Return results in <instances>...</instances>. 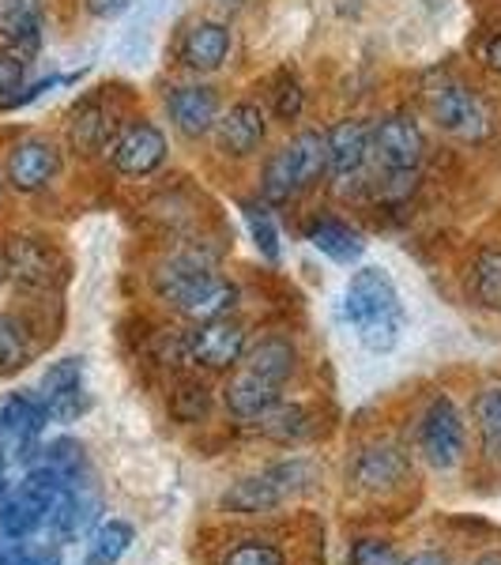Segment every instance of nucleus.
<instances>
[{
    "label": "nucleus",
    "mask_w": 501,
    "mask_h": 565,
    "mask_svg": "<svg viewBox=\"0 0 501 565\" xmlns=\"http://www.w3.org/2000/svg\"><path fill=\"white\" fill-rule=\"evenodd\" d=\"M0 460H4V457H0Z\"/></svg>",
    "instance_id": "nucleus-44"
},
{
    "label": "nucleus",
    "mask_w": 501,
    "mask_h": 565,
    "mask_svg": "<svg viewBox=\"0 0 501 565\" xmlns=\"http://www.w3.org/2000/svg\"><path fill=\"white\" fill-rule=\"evenodd\" d=\"M109 129H114V114L106 109L103 95H87L84 103L68 114V140L76 151H98L109 140Z\"/></svg>",
    "instance_id": "nucleus-23"
},
{
    "label": "nucleus",
    "mask_w": 501,
    "mask_h": 565,
    "mask_svg": "<svg viewBox=\"0 0 501 565\" xmlns=\"http://www.w3.org/2000/svg\"><path fill=\"white\" fill-rule=\"evenodd\" d=\"M471 295L482 309L501 313V253L482 249L476 257V271H471Z\"/></svg>",
    "instance_id": "nucleus-32"
},
{
    "label": "nucleus",
    "mask_w": 501,
    "mask_h": 565,
    "mask_svg": "<svg viewBox=\"0 0 501 565\" xmlns=\"http://www.w3.org/2000/svg\"><path fill=\"white\" fill-rule=\"evenodd\" d=\"M0 45L12 53H34L42 45L39 0H0Z\"/></svg>",
    "instance_id": "nucleus-19"
},
{
    "label": "nucleus",
    "mask_w": 501,
    "mask_h": 565,
    "mask_svg": "<svg viewBox=\"0 0 501 565\" xmlns=\"http://www.w3.org/2000/svg\"><path fill=\"white\" fill-rule=\"evenodd\" d=\"M87 12L95 15V20H117V15H125L132 8V0H84Z\"/></svg>",
    "instance_id": "nucleus-38"
},
{
    "label": "nucleus",
    "mask_w": 501,
    "mask_h": 565,
    "mask_svg": "<svg viewBox=\"0 0 501 565\" xmlns=\"http://www.w3.org/2000/svg\"><path fill=\"white\" fill-rule=\"evenodd\" d=\"M4 490H8L4 487V460H0V494H4Z\"/></svg>",
    "instance_id": "nucleus-42"
},
{
    "label": "nucleus",
    "mask_w": 501,
    "mask_h": 565,
    "mask_svg": "<svg viewBox=\"0 0 501 565\" xmlns=\"http://www.w3.org/2000/svg\"><path fill=\"white\" fill-rule=\"evenodd\" d=\"M264 109L257 103H238L231 106L223 117L215 121V140H218V151L231 154V159H245L253 154L264 143Z\"/></svg>",
    "instance_id": "nucleus-16"
},
{
    "label": "nucleus",
    "mask_w": 501,
    "mask_h": 565,
    "mask_svg": "<svg viewBox=\"0 0 501 565\" xmlns=\"http://www.w3.org/2000/svg\"><path fill=\"white\" fill-rule=\"evenodd\" d=\"M132 543H136V527L129 521H121V516H109V521H103L90 532L84 565H117L132 551Z\"/></svg>",
    "instance_id": "nucleus-25"
},
{
    "label": "nucleus",
    "mask_w": 501,
    "mask_h": 565,
    "mask_svg": "<svg viewBox=\"0 0 501 565\" xmlns=\"http://www.w3.org/2000/svg\"><path fill=\"white\" fill-rule=\"evenodd\" d=\"M170 415H174L181 426L207 423V415H212V388L196 377H181L174 392H170Z\"/></svg>",
    "instance_id": "nucleus-29"
},
{
    "label": "nucleus",
    "mask_w": 501,
    "mask_h": 565,
    "mask_svg": "<svg viewBox=\"0 0 501 565\" xmlns=\"http://www.w3.org/2000/svg\"><path fill=\"white\" fill-rule=\"evenodd\" d=\"M154 295L193 324L231 317L234 306H238V287L218 276L207 260L193 257V253L170 257L154 271Z\"/></svg>",
    "instance_id": "nucleus-2"
},
{
    "label": "nucleus",
    "mask_w": 501,
    "mask_h": 565,
    "mask_svg": "<svg viewBox=\"0 0 501 565\" xmlns=\"http://www.w3.org/2000/svg\"><path fill=\"white\" fill-rule=\"evenodd\" d=\"M487 61H490V68H494V72H501V34H498L494 42L487 45Z\"/></svg>",
    "instance_id": "nucleus-40"
},
{
    "label": "nucleus",
    "mask_w": 501,
    "mask_h": 565,
    "mask_svg": "<svg viewBox=\"0 0 501 565\" xmlns=\"http://www.w3.org/2000/svg\"><path fill=\"white\" fill-rule=\"evenodd\" d=\"M242 218H245V226H249V238L257 245L260 257L268 264H279L284 245H279V231H276V223H271L268 207H260L257 200H242Z\"/></svg>",
    "instance_id": "nucleus-31"
},
{
    "label": "nucleus",
    "mask_w": 501,
    "mask_h": 565,
    "mask_svg": "<svg viewBox=\"0 0 501 565\" xmlns=\"http://www.w3.org/2000/svg\"><path fill=\"white\" fill-rule=\"evenodd\" d=\"M50 423L45 415V404L31 392H8L0 396V441L12 445V452L20 460H31L39 449V437Z\"/></svg>",
    "instance_id": "nucleus-9"
},
{
    "label": "nucleus",
    "mask_w": 501,
    "mask_h": 565,
    "mask_svg": "<svg viewBox=\"0 0 501 565\" xmlns=\"http://www.w3.org/2000/svg\"><path fill=\"white\" fill-rule=\"evenodd\" d=\"M284 505H287L284 490L268 479V471L231 482V487L223 490V498H218V509H223V513H234V516H264V513H276V509H284Z\"/></svg>",
    "instance_id": "nucleus-18"
},
{
    "label": "nucleus",
    "mask_w": 501,
    "mask_h": 565,
    "mask_svg": "<svg viewBox=\"0 0 501 565\" xmlns=\"http://www.w3.org/2000/svg\"><path fill=\"white\" fill-rule=\"evenodd\" d=\"M242 362L249 370H257L260 377L276 381V385H287L298 370V351L287 335H264V340H257L253 348H245Z\"/></svg>",
    "instance_id": "nucleus-24"
},
{
    "label": "nucleus",
    "mask_w": 501,
    "mask_h": 565,
    "mask_svg": "<svg viewBox=\"0 0 501 565\" xmlns=\"http://www.w3.org/2000/svg\"><path fill=\"white\" fill-rule=\"evenodd\" d=\"M290 151V162H295V174H298V185L309 189L317 185V178L328 170V143L321 132H298L295 140L287 143Z\"/></svg>",
    "instance_id": "nucleus-28"
},
{
    "label": "nucleus",
    "mask_w": 501,
    "mask_h": 565,
    "mask_svg": "<svg viewBox=\"0 0 501 565\" xmlns=\"http://www.w3.org/2000/svg\"><path fill=\"white\" fill-rule=\"evenodd\" d=\"M61 170V151L42 136H26L8 154V185L15 193H42Z\"/></svg>",
    "instance_id": "nucleus-13"
},
{
    "label": "nucleus",
    "mask_w": 501,
    "mask_h": 565,
    "mask_svg": "<svg viewBox=\"0 0 501 565\" xmlns=\"http://www.w3.org/2000/svg\"><path fill=\"white\" fill-rule=\"evenodd\" d=\"M407 554L385 535H362L348 546V565H404Z\"/></svg>",
    "instance_id": "nucleus-34"
},
{
    "label": "nucleus",
    "mask_w": 501,
    "mask_h": 565,
    "mask_svg": "<svg viewBox=\"0 0 501 565\" xmlns=\"http://www.w3.org/2000/svg\"><path fill=\"white\" fill-rule=\"evenodd\" d=\"M109 159H114V167L121 170V174L148 178L167 162V136L151 121H132L117 132L114 143H109Z\"/></svg>",
    "instance_id": "nucleus-11"
},
{
    "label": "nucleus",
    "mask_w": 501,
    "mask_h": 565,
    "mask_svg": "<svg viewBox=\"0 0 501 565\" xmlns=\"http://www.w3.org/2000/svg\"><path fill=\"white\" fill-rule=\"evenodd\" d=\"M42 527H45V505L23 482L0 494V535L4 540H31Z\"/></svg>",
    "instance_id": "nucleus-21"
},
{
    "label": "nucleus",
    "mask_w": 501,
    "mask_h": 565,
    "mask_svg": "<svg viewBox=\"0 0 501 565\" xmlns=\"http://www.w3.org/2000/svg\"><path fill=\"white\" fill-rule=\"evenodd\" d=\"M0 565H61L57 543L0 540Z\"/></svg>",
    "instance_id": "nucleus-35"
},
{
    "label": "nucleus",
    "mask_w": 501,
    "mask_h": 565,
    "mask_svg": "<svg viewBox=\"0 0 501 565\" xmlns=\"http://www.w3.org/2000/svg\"><path fill=\"white\" fill-rule=\"evenodd\" d=\"M226 53H231V31L215 20H200L181 39V61L193 72H215L223 68Z\"/></svg>",
    "instance_id": "nucleus-20"
},
{
    "label": "nucleus",
    "mask_w": 501,
    "mask_h": 565,
    "mask_svg": "<svg viewBox=\"0 0 501 565\" xmlns=\"http://www.w3.org/2000/svg\"><path fill=\"white\" fill-rule=\"evenodd\" d=\"M426 109H430L437 129L457 136L463 143H479L494 132L490 109L482 106L476 90L452 76H441V72L426 79Z\"/></svg>",
    "instance_id": "nucleus-3"
},
{
    "label": "nucleus",
    "mask_w": 501,
    "mask_h": 565,
    "mask_svg": "<svg viewBox=\"0 0 501 565\" xmlns=\"http://www.w3.org/2000/svg\"><path fill=\"white\" fill-rule=\"evenodd\" d=\"M298 193H302V185H298V174H295V162H290V151L287 148L271 151L268 162H264V174H260V196H264V204L284 207Z\"/></svg>",
    "instance_id": "nucleus-26"
},
{
    "label": "nucleus",
    "mask_w": 501,
    "mask_h": 565,
    "mask_svg": "<svg viewBox=\"0 0 501 565\" xmlns=\"http://www.w3.org/2000/svg\"><path fill=\"white\" fill-rule=\"evenodd\" d=\"M471 418H476L482 457L501 460V385H490L479 392L476 404H471Z\"/></svg>",
    "instance_id": "nucleus-27"
},
{
    "label": "nucleus",
    "mask_w": 501,
    "mask_h": 565,
    "mask_svg": "<svg viewBox=\"0 0 501 565\" xmlns=\"http://www.w3.org/2000/svg\"><path fill=\"white\" fill-rule=\"evenodd\" d=\"M404 565H452V558H449V551L426 546V551H415L412 558H404Z\"/></svg>",
    "instance_id": "nucleus-39"
},
{
    "label": "nucleus",
    "mask_w": 501,
    "mask_h": 565,
    "mask_svg": "<svg viewBox=\"0 0 501 565\" xmlns=\"http://www.w3.org/2000/svg\"><path fill=\"white\" fill-rule=\"evenodd\" d=\"M253 426H257V434L264 437V441L287 445V449L313 441V437L321 434V423H317L313 407L295 404V399H279V404L271 407V412H264Z\"/></svg>",
    "instance_id": "nucleus-15"
},
{
    "label": "nucleus",
    "mask_w": 501,
    "mask_h": 565,
    "mask_svg": "<svg viewBox=\"0 0 501 565\" xmlns=\"http://www.w3.org/2000/svg\"><path fill=\"white\" fill-rule=\"evenodd\" d=\"M276 117L279 121H298V114H302V84H298V76L295 72H279V79H276Z\"/></svg>",
    "instance_id": "nucleus-36"
},
{
    "label": "nucleus",
    "mask_w": 501,
    "mask_h": 565,
    "mask_svg": "<svg viewBox=\"0 0 501 565\" xmlns=\"http://www.w3.org/2000/svg\"><path fill=\"white\" fill-rule=\"evenodd\" d=\"M167 109H170V121H174V129L181 136L200 140V136L212 132L218 121V90L200 87V84L174 87L167 95Z\"/></svg>",
    "instance_id": "nucleus-14"
},
{
    "label": "nucleus",
    "mask_w": 501,
    "mask_h": 565,
    "mask_svg": "<svg viewBox=\"0 0 501 565\" xmlns=\"http://www.w3.org/2000/svg\"><path fill=\"white\" fill-rule=\"evenodd\" d=\"M284 399V385H276V381L260 377L257 370H249L245 362L231 370V377H226L223 385V407L231 418H238V423H257L264 412H271V407Z\"/></svg>",
    "instance_id": "nucleus-12"
},
{
    "label": "nucleus",
    "mask_w": 501,
    "mask_h": 565,
    "mask_svg": "<svg viewBox=\"0 0 501 565\" xmlns=\"http://www.w3.org/2000/svg\"><path fill=\"white\" fill-rule=\"evenodd\" d=\"M343 317L351 321L359 343L373 354L396 351L404 340L407 313L399 302V290L385 268H359L343 290Z\"/></svg>",
    "instance_id": "nucleus-1"
},
{
    "label": "nucleus",
    "mask_w": 501,
    "mask_h": 565,
    "mask_svg": "<svg viewBox=\"0 0 501 565\" xmlns=\"http://www.w3.org/2000/svg\"><path fill=\"white\" fill-rule=\"evenodd\" d=\"M245 328L231 317H218V321H204V324H193V332L185 335V354L189 362L200 370H212V373H223V370H234L245 354Z\"/></svg>",
    "instance_id": "nucleus-6"
},
{
    "label": "nucleus",
    "mask_w": 501,
    "mask_h": 565,
    "mask_svg": "<svg viewBox=\"0 0 501 565\" xmlns=\"http://www.w3.org/2000/svg\"><path fill=\"white\" fill-rule=\"evenodd\" d=\"M471 565H501V551H482Z\"/></svg>",
    "instance_id": "nucleus-41"
},
{
    "label": "nucleus",
    "mask_w": 501,
    "mask_h": 565,
    "mask_svg": "<svg viewBox=\"0 0 501 565\" xmlns=\"http://www.w3.org/2000/svg\"><path fill=\"white\" fill-rule=\"evenodd\" d=\"M226 4H238V0H226Z\"/></svg>",
    "instance_id": "nucleus-43"
},
{
    "label": "nucleus",
    "mask_w": 501,
    "mask_h": 565,
    "mask_svg": "<svg viewBox=\"0 0 501 565\" xmlns=\"http://www.w3.org/2000/svg\"><path fill=\"white\" fill-rule=\"evenodd\" d=\"M415 479L412 457L393 441H370L348 463V490L370 501H388Z\"/></svg>",
    "instance_id": "nucleus-4"
},
{
    "label": "nucleus",
    "mask_w": 501,
    "mask_h": 565,
    "mask_svg": "<svg viewBox=\"0 0 501 565\" xmlns=\"http://www.w3.org/2000/svg\"><path fill=\"white\" fill-rule=\"evenodd\" d=\"M31 362V340L15 317L0 313V373H15Z\"/></svg>",
    "instance_id": "nucleus-33"
},
{
    "label": "nucleus",
    "mask_w": 501,
    "mask_h": 565,
    "mask_svg": "<svg viewBox=\"0 0 501 565\" xmlns=\"http://www.w3.org/2000/svg\"><path fill=\"white\" fill-rule=\"evenodd\" d=\"M328 143V170L335 178H351L366 167L370 159V125L359 121V117H348V121H335L332 129L324 132Z\"/></svg>",
    "instance_id": "nucleus-17"
},
{
    "label": "nucleus",
    "mask_w": 501,
    "mask_h": 565,
    "mask_svg": "<svg viewBox=\"0 0 501 565\" xmlns=\"http://www.w3.org/2000/svg\"><path fill=\"white\" fill-rule=\"evenodd\" d=\"M39 399L45 404L50 423H76L90 407L87 385H84V359H61L42 373Z\"/></svg>",
    "instance_id": "nucleus-8"
},
{
    "label": "nucleus",
    "mask_w": 501,
    "mask_h": 565,
    "mask_svg": "<svg viewBox=\"0 0 501 565\" xmlns=\"http://www.w3.org/2000/svg\"><path fill=\"white\" fill-rule=\"evenodd\" d=\"M370 151L388 174H415L426 154V136L407 114H393L370 132Z\"/></svg>",
    "instance_id": "nucleus-7"
},
{
    "label": "nucleus",
    "mask_w": 501,
    "mask_h": 565,
    "mask_svg": "<svg viewBox=\"0 0 501 565\" xmlns=\"http://www.w3.org/2000/svg\"><path fill=\"white\" fill-rule=\"evenodd\" d=\"M218 565H287V551L268 535H245L226 546Z\"/></svg>",
    "instance_id": "nucleus-30"
},
{
    "label": "nucleus",
    "mask_w": 501,
    "mask_h": 565,
    "mask_svg": "<svg viewBox=\"0 0 501 565\" xmlns=\"http://www.w3.org/2000/svg\"><path fill=\"white\" fill-rule=\"evenodd\" d=\"M415 449L434 471H452L468 457V426L452 396H434L415 426Z\"/></svg>",
    "instance_id": "nucleus-5"
},
{
    "label": "nucleus",
    "mask_w": 501,
    "mask_h": 565,
    "mask_svg": "<svg viewBox=\"0 0 501 565\" xmlns=\"http://www.w3.org/2000/svg\"><path fill=\"white\" fill-rule=\"evenodd\" d=\"M306 238L317 253H324V257L335 264H359L362 253H366L362 234L351 231L340 218H313V223L306 226Z\"/></svg>",
    "instance_id": "nucleus-22"
},
{
    "label": "nucleus",
    "mask_w": 501,
    "mask_h": 565,
    "mask_svg": "<svg viewBox=\"0 0 501 565\" xmlns=\"http://www.w3.org/2000/svg\"><path fill=\"white\" fill-rule=\"evenodd\" d=\"M23 76H26V61L20 53H0V106L23 90Z\"/></svg>",
    "instance_id": "nucleus-37"
},
{
    "label": "nucleus",
    "mask_w": 501,
    "mask_h": 565,
    "mask_svg": "<svg viewBox=\"0 0 501 565\" xmlns=\"http://www.w3.org/2000/svg\"><path fill=\"white\" fill-rule=\"evenodd\" d=\"M0 268L8 271V279L20 282L26 290H50V287H57L61 271H65V260L57 257V249H50V245L39 238H12L4 245Z\"/></svg>",
    "instance_id": "nucleus-10"
}]
</instances>
